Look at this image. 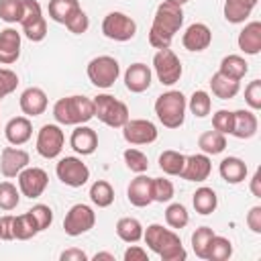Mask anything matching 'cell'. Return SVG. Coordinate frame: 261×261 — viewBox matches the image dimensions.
Here are the masks:
<instances>
[{
    "mask_svg": "<svg viewBox=\"0 0 261 261\" xmlns=\"http://www.w3.org/2000/svg\"><path fill=\"white\" fill-rule=\"evenodd\" d=\"M184 24V10L181 6L163 0L153 16V24L149 29V43L155 49H167L171 47V41L175 33Z\"/></svg>",
    "mask_w": 261,
    "mask_h": 261,
    "instance_id": "1",
    "label": "cell"
},
{
    "mask_svg": "<svg viewBox=\"0 0 261 261\" xmlns=\"http://www.w3.org/2000/svg\"><path fill=\"white\" fill-rule=\"evenodd\" d=\"M143 239L149 249L157 253L163 261H184L188 257L181 239L171 228H165L161 224H149L147 230H143Z\"/></svg>",
    "mask_w": 261,
    "mask_h": 261,
    "instance_id": "2",
    "label": "cell"
},
{
    "mask_svg": "<svg viewBox=\"0 0 261 261\" xmlns=\"http://www.w3.org/2000/svg\"><path fill=\"white\" fill-rule=\"evenodd\" d=\"M53 118L57 124H86L90 118H94V100L86 96L59 98L53 106Z\"/></svg>",
    "mask_w": 261,
    "mask_h": 261,
    "instance_id": "3",
    "label": "cell"
},
{
    "mask_svg": "<svg viewBox=\"0 0 261 261\" xmlns=\"http://www.w3.org/2000/svg\"><path fill=\"white\" fill-rule=\"evenodd\" d=\"M186 96L179 90H167L155 100V114L165 128H179L186 120Z\"/></svg>",
    "mask_w": 261,
    "mask_h": 261,
    "instance_id": "4",
    "label": "cell"
},
{
    "mask_svg": "<svg viewBox=\"0 0 261 261\" xmlns=\"http://www.w3.org/2000/svg\"><path fill=\"white\" fill-rule=\"evenodd\" d=\"M94 116H98V120L112 128H122L124 122L130 118L126 104L110 94H100L94 98Z\"/></svg>",
    "mask_w": 261,
    "mask_h": 261,
    "instance_id": "5",
    "label": "cell"
},
{
    "mask_svg": "<svg viewBox=\"0 0 261 261\" xmlns=\"http://www.w3.org/2000/svg\"><path fill=\"white\" fill-rule=\"evenodd\" d=\"M88 80L96 86V88H110L114 86V82L120 75V65L114 57L110 55H98L88 63Z\"/></svg>",
    "mask_w": 261,
    "mask_h": 261,
    "instance_id": "6",
    "label": "cell"
},
{
    "mask_svg": "<svg viewBox=\"0 0 261 261\" xmlns=\"http://www.w3.org/2000/svg\"><path fill=\"white\" fill-rule=\"evenodd\" d=\"M153 69H155L157 80L163 86H173L175 82H179V77L184 73L179 57L169 47L167 49H157V53L153 57Z\"/></svg>",
    "mask_w": 261,
    "mask_h": 261,
    "instance_id": "7",
    "label": "cell"
},
{
    "mask_svg": "<svg viewBox=\"0 0 261 261\" xmlns=\"http://www.w3.org/2000/svg\"><path fill=\"white\" fill-rule=\"evenodd\" d=\"M22 4H24V12H22V18H20L22 33L29 41L39 43L47 37V22H45L41 4L37 0H22Z\"/></svg>",
    "mask_w": 261,
    "mask_h": 261,
    "instance_id": "8",
    "label": "cell"
},
{
    "mask_svg": "<svg viewBox=\"0 0 261 261\" xmlns=\"http://www.w3.org/2000/svg\"><path fill=\"white\" fill-rule=\"evenodd\" d=\"M102 33H104L106 39L124 43V41H130V39L135 37V33H137V22H135L128 14L114 10V12H108V14L104 16V20H102Z\"/></svg>",
    "mask_w": 261,
    "mask_h": 261,
    "instance_id": "9",
    "label": "cell"
},
{
    "mask_svg": "<svg viewBox=\"0 0 261 261\" xmlns=\"http://www.w3.org/2000/svg\"><path fill=\"white\" fill-rule=\"evenodd\" d=\"M94 224H96V212L88 204H73L63 218V230L69 237H80L92 230Z\"/></svg>",
    "mask_w": 261,
    "mask_h": 261,
    "instance_id": "10",
    "label": "cell"
},
{
    "mask_svg": "<svg viewBox=\"0 0 261 261\" xmlns=\"http://www.w3.org/2000/svg\"><path fill=\"white\" fill-rule=\"evenodd\" d=\"M55 173L61 184L69 188H82L90 179V169L80 157H63L55 165Z\"/></svg>",
    "mask_w": 261,
    "mask_h": 261,
    "instance_id": "11",
    "label": "cell"
},
{
    "mask_svg": "<svg viewBox=\"0 0 261 261\" xmlns=\"http://www.w3.org/2000/svg\"><path fill=\"white\" fill-rule=\"evenodd\" d=\"M65 135L59 124H43L37 135V153L45 159H55L63 151Z\"/></svg>",
    "mask_w": 261,
    "mask_h": 261,
    "instance_id": "12",
    "label": "cell"
},
{
    "mask_svg": "<svg viewBox=\"0 0 261 261\" xmlns=\"http://www.w3.org/2000/svg\"><path fill=\"white\" fill-rule=\"evenodd\" d=\"M159 130L151 120L145 118H128L122 126V137L128 145H149L157 139Z\"/></svg>",
    "mask_w": 261,
    "mask_h": 261,
    "instance_id": "13",
    "label": "cell"
},
{
    "mask_svg": "<svg viewBox=\"0 0 261 261\" xmlns=\"http://www.w3.org/2000/svg\"><path fill=\"white\" fill-rule=\"evenodd\" d=\"M16 177H18V190H20V194L27 196V198H31V200L33 198H39L47 190V184H49V175L41 167H29L27 165Z\"/></svg>",
    "mask_w": 261,
    "mask_h": 261,
    "instance_id": "14",
    "label": "cell"
},
{
    "mask_svg": "<svg viewBox=\"0 0 261 261\" xmlns=\"http://www.w3.org/2000/svg\"><path fill=\"white\" fill-rule=\"evenodd\" d=\"M31 157L24 149L18 147H4L0 153V173L4 177H16L27 165Z\"/></svg>",
    "mask_w": 261,
    "mask_h": 261,
    "instance_id": "15",
    "label": "cell"
},
{
    "mask_svg": "<svg viewBox=\"0 0 261 261\" xmlns=\"http://www.w3.org/2000/svg\"><path fill=\"white\" fill-rule=\"evenodd\" d=\"M210 171H212L210 157L206 153H194V155L186 157V163H184L179 177L188 179V181H204V179H208Z\"/></svg>",
    "mask_w": 261,
    "mask_h": 261,
    "instance_id": "16",
    "label": "cell"
},
{
    "mask_svg": "<svg viewBox=\"0 0 261 261\" xmlns=\"http://www.w3.org/2000/svg\"><path fill=\"white\" fill-rule=\"evenodd\" d=\"M181 43L188 51H204L210 47L212 43V31L208 29V24L204 22H194L186 29L184 37H181Z\"/></svg>",
    "mask_w": 261,
    "mask_h": 261,
    "instance_id": "17",
    "label": "cell"
},
{
    "mask_svg": "<svg viewBox=\"0 0 261 261\" xmlns=\"http://www.w3.org/2000/svg\"><path fill=\"white\" fill-rule=\"evenodd\" d=\"M151 179L153 177H147L143 173H137V177L128 184L126 188V198L133 206L137 208H145L153 202V190H151Z\"/></svg>",
    "mask_w": 261,
    "mask_h": 261,
    "instance_id": "18",
    "label": "cell"
},
{
    "mask_svg": "<svg viewBox=\"0 0 261 261\" xmlns=\"http://www.w3.org/2000/svg\"><path fill=\"white\" fill-rule=\"evenodd\" d=\"M151 80H153V73H151L149 65H145V63H133L124 71V86L133 94H141V92L149 90Z\"/></svg>",
    "mask_w": 261,
    "mask_h": 261,
    "instance_id": "19",
    "label": "cell"
},
{
    "mask_svg": "<svg viewBox=\"0 0 261 261\" xmlns=\"http://www.w3.org/2000/svg\"><path fill=\"white\" fill-rule=\"evenodd\" d=\"M18 104H20L22 114H27V116H39V114H43V112L47 110L49 100H47L45 90H41V88H37V86H31V88H27V90L20 94Z\"/></svg>",
    "mask_w": 261,
    "mask_h": 261,
    "instance_id": "20",
    "label": "cell"
},
{
    "mask_svg": "<svg viewBox=\"0 0 261 261\" xmlns=\"http://www.w3.org/2000/svg\"><path fill=\"white\" fill-rule=\"evenodd\" d=\"M69 145L80 155H92L98 149V135L94 128L86 124H77L69 137Z\"/></svg>",
    "mask_w": 261,
    "mask_h": 261,
    "instance_id": "21",
    "label": "cell"
},
{
    "mask_svg": "<svg viewBox=\"0 0 261 261\" xmlns=\"http://www.w3.org/2000/svg\"><path fill=\"white\" fill-rule=\"evenodd\" d=\"M20 57V33L16 29L0 31V63L10 65Z\"/></svg>",
    "mask_w": 261,
    "mask_h": 261,
    "instance_id": "22",
    "label": "cell"
},
{
    "mask_svg": "<svg viewBox=\"0 0 261 261\" xmlns=\"http://www.w3.org/2000/svg\"><path fill=\"white\" fill-rule=\"evenodd\" d=\"M4 137L14 147L24 145L33 137V124H31L29 116H14V118H10L6 122V126H4Z\"/></svg>",
    "mask_w": 261,
    "mask_h": 261,
    "instance_id": "23",
    "label": "cell"
},
{
    "mask_svg": "<svg viewBox=\"0 0 261 261\" xmlns=\"http://www.w3.org/2000/svg\"><path fill=\"white\" fill-rule=\"evenodd\" d=\"M239 49L247 55H257L261 51V22L251 20L245 24V29L239 33Z\"/></svg>",
    "mask_w": 261,
    "mask_h": 261,
    "instance_id": "24",
    "label": "cell"
},
{
    "mask_svg": "<svg viewBox=\"0 0 261 261\" xmlns=\"http://www.w3.org/2000/svg\"><path fill=\"white\" fill-rule=\"evenodd\" d=\"M232 116H234V120H232L230 135H234L237 139H251V137H255L259 120H257L253 110H234Z\"/></svg>",
    "mask_w": 261,
    "mask_h": 261,
    "instance_id": "25",
    "label": "cell"
},
{
    "mask_svg": "<svg viewBox=\"0 0 261 261\" xmlns=\"http://www.w3.org/2000/svg\"><path fill=\"white\" fill-rule=\"evenodd\" d=\"M218 173L226 184H241L247 177V163L239 157H224L218 165Z\"/></svg>",
    "mask_w": 261,
    "mask_h": 261,
    "instance_id": "26",
    "label": "cell"
},
{
    "mask_svg": "<svg viewBox=\"0 0 261 261\" xmlns=\"http://www.w3.org/2000/svg\"><path fill=\"white\" fill-rule=\"evenodd\" d=\"M255 6L257 0H224V18L232 24H241L251 16Z\"/></svg>",
    "mask_w": 261,
    "mask_h": 261,
    "instance_id": "27",
    "label": "cell"
},
{
    "mask_svg": "<svg viewBox=\"0 0 261 261\" xmlns=\"http://www.w3.org/2000/svg\"><path fill=\"white\" fill-rule=\"evenodd\" d=\"M210 88H212V94L220 100H230L239 94L241 90V82L239 80H230L226 75H222L220 71H216L212 77H210Z\"/></svg>",
    "mask_w": 261,
    "mask_h": 261,
    "instance_id": "28",
    "label": "cell"
},
{
    "mask_svg": "<svg viewBox=\"0 0 261 261\" xmlns=\"http://www.w3.org/2000/svg\"><path fill=\"white\" fill-rule=\"evenodd\" d=\"M116 234L124 243H139L143 239V224L133 216H122L116 222Z\"/></svg>",
    "mask_w": 261,
    "mask_h": 261,
    "instance_id": "29",
    "label": "cell"
},
{
    "mask_svg": "<svg viewBox=\"0 0 261 261\" xmlns=\"http://www.w3.org/2000/svg\"><path fill=\"white\" fill-rule=\"evenodd\" d=\"M192 204H194V208H196L198 214H204V216H206V214H212V212L216 210V206H218V196H216V192H214L212 188L202 186V188H198V190L194 192Z\"/></svg>",
    "mask_w": 261,
    "mask_h": 261,
    "instance_id": "30",
    "label": "cell"
},
{
    "mask_svg": "<svg viewBox=\"0 0 261 261\" xmlns=\"http://www.w3.org/2000/svg\"><path fill=\"white\" fill-rule=\"evenodd\" d=\"M218 71L222 75L230 77V80H239L241 82L247 75V71H249V63L241 55H226V57H222Z\"/></svg>",
    "mask_w": 261,
    "mask_h": 261,
    "instance_id": "31",
    "label": "cell"
},
{
    "mask_svg": "<svg viewBox=\"0 0 261 261\" xmlns=\"http://www.w3.org/2000/svg\"><path fill=\"white\" fill-rule=\"evenodd\" d=\"M37 232H39V228H37L33 216L29 214V210L24 214L12 218V239H16V241H29Z\"/></svg>",
    "mask_w": 261,
    "mask_h": 261,
    "instance_id": "32",
    "label": "cell"
},
{
    "mask_svg": "<svg viewBox=\"0 0 261 261\" xmlns=\"http://www.w3.org/2000/svg\"><path fill=\"white\" fill-rule=\"evenodd\" d=\"M198 147L206 155H218V153H222L226 149V137L222 133H218V130H206V133L200 135Z\"/></svg>",
    "mask_w": 261,
    "mask_h": 261,
    "instance_id": "33",
    "label": "cell"
},
{
    "mask_svg": "<svg viewBox=\"0 0 261 261\" xmlns=\"http://www.w3.org/2000/svg\"><path fill=\"white\" fill-rule=\"evenodd\" d=\"M90 200L98 208H108L114 202V190L106 179H98L90 186Z\"/></svg>",
    "mask_w": 261,
    "mask_h": 261,
    "instance_id": "34",
    "label": "cell"
},
{
    "mask_svg": "<svg viewBox=\"0 0 261 261\" xmlns=\"http://www.w3.org/2000/svg\"><path fill=\"white\" fill-rule=\"evenodd\" d=\"M230 255H232V243L226 237L214 234L210 239V245H208V251H206V259L208 261H226Z\"/></svg>",
    "mask_w": 261,
    "mask_h": 261,
    "instance_id": "35",
    "label": "cell"
},
{
    "mask_svg": "<svg viewBox=\"0 0 261 261\" xmlns=\"http://www.w3.org/2000/svg\"><path fill=\"white\" fill-rule=\"evenodd\" d=\"M184 163H186V155H181L179 151L167 149L159 155V167L167 175H179L184 169Z\"/></svg>",
    "mask_w": 261,
    "mask_h": 261,
    "instance_id": "36",
    "label": "cell"
},
{
    "mask_svg": "<svg viewBox=\"0 0 261 261\" xmlns=\"http://www.w3.org/2000/svg\"><path fill=\"white\" fill-rule=\"evenodd\" d=\"M80 8V2L77 0H51L49 2V16L59 22V24H65L67 18Z\"/></svg>",
    "mask_w": 261,
    "mask_h": 261,
    "instance_id": "37",
    "label": "cell"
},
{
    "mask_svg": "<svg viewBox=\"0 0 261 261\" xmlns=\"http://www.w3.org/2000/svg\"><path fill=\"white\" fill-rule=\"evenodd\" d=\"M186 106L190 108V112H192L194 116L204 118V116H208L210 110H212V100H210L208 92H204V90H196V92L190 96V100L186 102Z\"/></svg>",
    "mask_w": 261,
    "mask_h": 261,
    "instance_id": "38",
    "label": "cell"
},
{
    "mask_svg": "<svg viewBox=\"0 0 261 261\" xmlns=\"http://www.w3.org/2000/svg\"><path fill=\"white\" fill-rule=\"evenodd\" d=\"M216 232L210 228V226H200L192 232V249L196 253V257L200 259H206V251H208V245H210V239L214 237Z\"/></svg>",
    "mask_w": 261,
    "mask_h": 261,
    "instance_id": "39",
    "label": "cell"
},
{
    "mask_svg": "<svg viewBox=\"0 0 261 261\" xmlns=\"http://www.w3.org/2000/svg\"><path fill=\"white\" fill-rule=\"evenodd\" d=\"M165 222H167V226H171V228H184V226L190 222V214H188L186 206L179 204V202L169 204V206L165 208Z\"/></svg>",
    "mask_w": 261,
    "mask_h": 261,
    "instance_id": "40",
    "label": "cell"
},
{
    "mask_svg": "<svg viewBox=\"0 0 261 261\" xmlns=\"http://www.w3.org/2000/svg\"><path fill=\"white\" fill-rule=\"evenodd\" d=\"M20 202V190L12 181H0V210H14Z\"/></svg>",
    "mask_w": 261,
    "mask_h": 261,
    "instance_id": "41",
    "label": "cell"
},
{
    "mask_svg": "<svg viewBox=\"0 0 261 261\" xmlns=\"http://www.w3.org/2000/svg\"><path fill=\"white\" fill-rule=\"evenodd\" d=\"M24 12L22 0H0V18L4 22H20Z\"/></svg>",
    "mask_w": 261,
    "mask_h": 261,
    "instance_id": "42",
    "label": "cell"
},
{
    "mask_svg": "<svg viewBox=\"0 0 261 261\" xmlns=\"http://www.w3.org/2000/svg\"><path fill=\"white\" fill-rule=\"evenodd\" d=\"M151 190H153V202H159V204L169 202L175 194L173 184L165 177H153L151 179Z\"/></svg>",
    "mask_w": 261,
    "mask_h": 261,
    "instance_id": "43",
    "label": "cell"
},
{
    "mask_svg": "<svg viewBox=\"0 0 261 261\" xmlns=\"http://www.w3.org/2000/svg\"><path fill=\"white\" fill-rule=\"evenodd\" d=\"M122 157H124L126 167H128L130 171H135V173H145V171L149 169V159H147V155H145L143 151H139V149H126V151L122 153Z\"/></svg>",
    "mask_w": 261,
    "mask_h": 261,
    "instance_id": "44",
    "label": "cell"
},
{
    "mask_svg": "<svg viewBox=\"0 0 261 261\" xmlns=\"http://www.w3.org/2000/svg\"><path fill=\"white\" fill-rule=\"evenodd\" d=\"M29 214L33 216V220H35L39 232L45 230V228H49L51 222H53V210H51L47 204H35V206L29 210Z\"/></svg>",
    "mask_w": 261,
    "mask_h": 261,
    "instance_id": "45",
    "label": "cell"
},
{
    "mask_svg": "<svg viewBox=\"0 0 261 261\" xmlns=\"http://www.w3.org/2000/svg\"><path fill=\"white\" fill-rule=\"evenodd\" d=\"M65 27H67L69 33H73V35H82V33L88 31V27H90V18H88V14H86L82 8H77V10L67 18Z\"/></svg>",
    "mask_w": 261,
    "mask_h": 261,
    "instance_id": "46",
    "label": "cell"
},
{
    "mask_svg": "<svg viewBox=\"0 0 261 261\" xmlns=\"http://www.w3.org/2000/svg\"><path fill=\"white\" fill-rule=\"evenodd\" d=\"M18 86V75L12 71V69H6L2 67L0 69V100L6 98L8 94H12Z\"/></svg>",
    "mask_w": 261,
    "mask_h": 261,
    "instance_id": "47",
    "label": "cell"
},
{
    "mask_svg": "<svg viewBox=\"0 0 261 261\" xmlns=\"http://www.w3.org/2000/svg\"><path fill=\"white\" fill-rule=\"evenodd\" d=\"M232 120H234L232 112L222 108V110H218V112L212 116V126H214V130H218V133H222V135H230V130H232Z\"/></svg>",
    "mask_w": 261,
    "mask_h": 261,
    "instance_id": "48",
    "label": "cell"
},
{
    "mask_svg": "<svg viewBox=\"0 0 261 261\" xmlns=\"http://www.w3.org/2000/svg\"><path fill=\"white\" fill-rule=\"evenodd\" d=\"M245 102L249 104L251 110L261 108V80H253L245 88Z\"/></svg>",
    "mask_w": 261,
    "mask_h": 261,
    "instance_id": "49",
    "label": "cell"
},
{
    "mask_svg": "<svg viewBox=\"0 0 261 261\" xmlns=\"http://www.w3.org/2000/svg\"><path fill=\"white\" fill-rule=\"evenodd\" d=\"M247 226H249L255 234H261V206H253V208L247 212Z\"/></svg>",
    "mask_w": 261,
    "mask_h": 261,
    "instance_id": "50",
    "label": "cell"
},
{
    "mask_svg": "<svg viewBox=\"0 0 261 261\" xmlns=\"http://www.w3.org/2000/svg\"><path fill=\"white\" fill-rule=\"evenodd\" d=\"M124 261H149V255H147V251L143 249V247H139V245H133L130 243V247L124 251Z\"/></svg>",
    "mask_w": 261,
    "mask_h": 261,
    "instance_id": "51",
    "label": "cell"
},
{
    "mask_svg": "<svg viewBox=\"0 0 261 261\" xmlns=\"http://www.w3.org/2000/svg\"><path fill=\"white\" fill-rule=\"evenodd\" d=\"M12 218L10 214L0 218V239L2 241H12Z\"/></svg>",
    "mask_w": 261,
    "mask_h": 261,
    "instance_id": "52",
    "label": "cell"
},
{
    "mask_svg": "<svg viewBox=\"0 0 261 261\" xmlns=\"http://www.w3.org/2000/svg\"><path fill=\"white\" fill-rule=\"evenodd\" d=\"M59 259H61V261H86L88 255H86L82 249H67V251H63V253L59 255Z\"/></svg>",
    "mask_w": 261,
    "mask_h": 261,
    "instance_id": "53",
    "label": "cell"
},
{
    "mask_svg": "<svg viewBox=\"0 0 261 261\" xmlns=\"http://www.w3.org/2000/svg\"><path fill=\"white\" fill-rule=\"evenodd\" d=\"M251 192L255 198H261V169H257L251 177Z\"/></svg>",
    "mask_w": 261,
    "mask_h": 261,
    "instance_id": "54",
    "label": "cell"
},
{
    "mask_svg": "<svg viewBox=\"0 0 261 261\" xmlns=\"http://www.w3.org/2000/svg\"><path fill=\"white\" fill-rule=\"evenodd\" d=\"M100 259H106V261H114V255L112 253H106V251H100L94 255V261H100Z\"/></svg>",
    "mask_w": 261,
    "mask_h": 261,
    "instance_id": "55",
    "label": "cell"
},
{
    "mask_svg": "<svg viewBox=\"0 0 261 261\" xmlns=\"http://www.w3.org/2000/svg\"><path fill=\"white\" fill-rule=\"evenodd\" d=\"M167 2H173V4H177V6H184V4L190 2V0H167Z\"/></svg>",
    "mask_w": 261,
    "mask_h": 261,
    "instance_id": "56",
    "label": "cell"
}]
</instances>
